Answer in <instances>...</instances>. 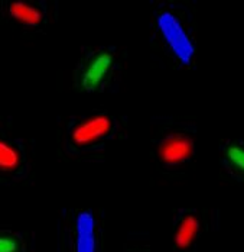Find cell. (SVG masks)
<instances>
[{
    "mask_svg": "<svg viewBox=\"0 0 244 252\" xmlns=\"http://www.w3.org/2000/svg\"><path fill=\"white\" fill-rule=\"evenodd\" d=\"M158 26H159L163 38L166 39L168 45L171 47L172 52L175 54V57L182 64H190L195 50H194V45H192L188 33L185 32L181 22L176 19V16H173L169 12L162 13L158 18Z\"/></svg>",
    "mask_w": 244,
    "mask_h": 252,
    "instance_id": "cell-1",
    "label": "cell"
},
{
    "mask_svg": "<svg viewBox=\"0 0 244 252\" xmlns=\"http://www.w3.org/2000/svg\"><path fill=\"white\" fill-rule=\"evenodd\" d=\"M113 65V55L110 52H100L87 65L81 76L82 89L91 92L98 89Z\"/></svg>",
    "mask_w": 244,
    "mask_h": 252,
    "instance_id": "cell-2",
    "label": "cell"
},
{
    "mask_svg": "<svg viewBox=\"0 0 244 252\" xmlns=\"http://www.w3.org/2000/svg\"><path fill=\"white\" fill-rule=\"evenodd\" d=\"M111 127V122L107 116H96L87 119L74 129L73 139L77 145H87L94 141H98L104 135L108 133Z\"/></svg>",
    "mask_w": 244,
    "mask_h": 252,
    "instance_id": "cell-3",
    "label": "cell"
},
{
    "mask_svg": "<svg viewBox=\"0 0 244 252\" xmlns=\"http://www.w3.org/2000/svg\"><path fill=\"white\" fill-rule=\"evenodd\" d=\"M192 154V142L185 136H169L161 145V157L168 164H179Z\"/></svg>",
    "mask_w": 244,
    "mask_h": 252,
    "instance_id": "cell-4",
    "label": "cell"
},
{
    "mask_svg": "<svg viewBox=\"0 0 244 252\" xmlns=\"http://www.w3.org/2000/svg\"><path fill=\"white\" fill-rule=\"evenodd\" d=\"M96 222L90 212L77 218V252H96Z\"/></svg>",
    "mask_w": 244,
    "mask_h": 252,
    "instance_id": "cell-5",
    "label": "cell"
},
{
    "mask_svg": "<svg viewBox=\"0 0 244 252\" xmlns=\"http://www.w3.org/2000/svg\"><path fill=\"white\" fill-rule=\"evenodd\" d=\"M10 15L21 24L25 25H38L42 21V13L38 7L25 3V1H13L10 4Z\"/></svg>",
    "mask_w": 244,
    "mask_h": 252,
    "instance_id": "cell-6",
    "label": "cell"
},
{
    "mask_svg": "<svg viewBox=\"0 0 244 252\" xmlns=\"http://www.w3.org/2000/svg\"><path fill=\"white\" fill-rule=\"evenodd\" d=\"M198 220H196L194 216H188L182 220L181 226L176 232V236H175V244L179 247V248H188L194 238H195L196 232H198Z\"/></svg>",
    "mask_w": 244,
    "mask_h": 252,
    "instance_id": "cell-7",
    "label": "cell"
},
{
    "mask_svg": "<svg viewBox=\"0 0 244 252\" xmlns=\"http://www.w3.org/2000/svg\"><path fill=\"white\" fill-rule=\"evenodd\" d=\"M21 157L12 145L6 144L0 139V168L1 170H13L19 165Z\"/></svg>",
    "mask_w": 244,
    "mask_h": 252,
    "instance_id": "cell-8",
    "label": "cell"
},
{
    "mask_svg": "<svg viewBox=\"0 0 244 252\" xmlns=\"http://www.w3.org/2000/svg\"><path fill=\"white\" fill-rule=\"evenodd\" d=\"M227 159L237 168V170H243L244 168V152L242 147L239 145H230L227 148Z\"/></svg>",
    "mask_w": 244,
    "mask_h": 252,
    "instance_id": "cell-9",
    "label": "cell"
},
{
    "mask_svg": "<svg viewBox=\"0 0 244 252\" xmlns=\"http://www.w3.org/2000/svg\"><path fill=\"white\" fill-rule=\"evenodd\" d=\"M19 241L10 235H0V252H19Z\"/></svg>",
    "mask_w": 244,
    "mask_h": 252,
    "instance_id": "cell-10",
    "label": "cell"
}]
</instances>
